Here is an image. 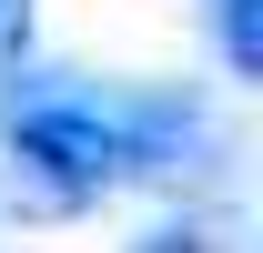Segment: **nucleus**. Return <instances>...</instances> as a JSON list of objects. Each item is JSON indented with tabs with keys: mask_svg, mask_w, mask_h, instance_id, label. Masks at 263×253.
I'll return each instance as SVG.
<instances>
[{
	"mask_svg": "<svg viewBox=\"0 0 263 253\" xmlns=\"http://www.w3.org/2000/svg\"><path fill=\"white\" fill-rule=\"evenodd\" d=\"M0 172H10V203H21L31 223L91 213L101 192L132 183L111 101H91V92H21L10 112H0Z\"/></svg>",
	"mask_w": 263,
	"mask_h": 253,
	"instance_id": "f257e3e1",
	"label": "nucleus"
},
{
	"mask_svg": "<svg viewBox=\"0 0 263 253\" xmlns=\"http://www.w3.org/2000/svg\"><path fill=\"white\" fill-rule=\"evenodd\" d=\"M122 253H213V243H202L193 223H152V233H132Z\"/></svg>",
	"mask_w": 263,
	"mask_h": 253,
	"instance_id": "20e7f679",
	"label": "nucleus"
},
{
	"mask_svg": "<svg viewBox=\"0 0 263 253\" xmlns=\"http://www.w3.org/2000/svg\"><path fill=\"white\" fill-rule=\"evenodd\" d=\"M31 41H41V10H31V0H0V81L31 61Z\"/></svg>",
	"mask_w": 263,
	"mask_h": 253,
	"instance_id": "7ed1b4c3",
	"label": "nucleus"
},
{
	"mask_svg": "<svg viewBox=\"0 0 263 253\" xmlns=\"http://www.w3.org/2000/svg\"><path fill=\"white\" fill-rule=\"evenodd\" d=\"M213 21H223V71L263 81V0H213Z\"/></svg>",
	"mask_w": 263,
	"mask_h": 253,
	"instance_id": "f03ea898",
	"label": "nucleus"
}]
</instances>
